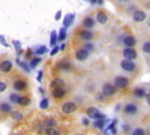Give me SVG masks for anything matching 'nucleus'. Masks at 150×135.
<instances>
[{
    "mask_svg": "<svg viewBox=\"0 0 150 135\" xmlns=\"http://www.w3.org/2000/svg\"><path fill=\"white\" fill-rule=\"evenodd\" d=\"M87 115L92 119H105V115L102 114L97 108L95 107H90L87 109Z\"/></svg>",
    "mask_w": 150,
    "mask_h": 135,
    "instance_id": "obj_1",
    "label": "nucleus"
},
{
    "mask_svg": "<svg viewBox=\"0 0 150 135\" xmlns=\"http://www.w3.org/2000/svg\"><path fill=\"white\" fill-rule=\"evenodd\" d=\"M128 84H129L128 79L123 76H118L114 79V86L116 88H125L128 86Z\"/></svg>",
    "mask_w": 150,
    "mask_h": 135,
    "instance_id": "obj_2",
    "label": "nucleus"
},
{
    "mask_svg": "<svg viewBox=\"0 0 150 135\" xmlns=\"http://www.w3.org/2000/svg\"><path fill=\"white\" fill-rule=\"evenodd\" d=\"M123 56H124L125 59L127 60H132L135 59L137 57V53L135 51L134 49H132V48H125L124 50H123Z\"/></svg>",
    "mask_w": 150,
    "mask_h": 135,
    "instance_id": "obj_3",
    "label": "nucleus"
},
{
    "mask_svg": "<svg viewBox=\"0 0 150 135\" xmlns=\"http://www.w3.org/2000/svg\"><path fill=\"white\" fill-rule=\"evenodd\" d=\"M121 67L123 70H125V71H133L135 69V64L131 60L124 59L121 61Z\"/></svg>",
    "mask_w": 150,
    "mask_h": 135,
    "instance_id": "obj_4",
    "label": "nucleus"
},
{
    "mask_svg": "<svg viewBox=\"0 0 150 135\" xmlns=\"http://www.w3.org/2000/svg\"><path fill=\"white\" fill-rule=\"evenodd\" d=\"M116 92V87L112 84H105L102 88V93L105 96H111Z\"/></svg>",
    "mask_w": 150,
    "mask_h": 135,
    "instance_id": "obj_5",
    "label": "nucleus"
},
{
    "mask_svg": "<svg viewBox=\"0 0 150 135\" xmlns=\"http://www.w3.org/2000/svg\"><path fill=\"white\" fill-rule=\"evenodd\" d=\"M76 110V105L73 102H66L64 103L62 106V111L66 114H70V113H73Z\"/></svg>",
    "mask_w": 150,
    "mask_h": 135,
    "instance_id": "obj_6",
    "label": "nucleus"
},
{
    "mask_svg": "<svg viewBox=\"0 0 150 135\" xmlns=\"http://www.w3.org/2000/svg\"><path fill=\"white\" fill-rule=\"evenodd\" d=\"M132 17H133V20L136 21V22H142V21H144L145 19H146V14L142 10H135Z\"/></svg>",
    "mask_w": 150,
    "mask_h": 135,
    "instance_id": "obj_7",
    "label": "nucleus"
},
{
    "mask_svg": "<svg viewBox=\"0 0 150 135\" xmlns=\"http://www.w3.org/2000/svg\"><path fill=\"white\" fill-rule=\"evenodd\" d=\"M74 18H75V14L74 13H69L67 15H65V17L63 19V26L64 28H67L73 23L74 21Z\"/></svg>",
    "mask_w": 150,
    "mask_h": 135,
    "instance_id": "obj_8",
    "label": "nucleus"
},
{
    "mask_svg": "<svg viewBox=\"0 0 150 135\" xmlns=\"http://www.w3.org/2000/svg\"><path fill=\"white\" fill-rule=\"evenodd\" d=\"M64 85H65L64 80H62V79H60V78H54L51 81V83H50V86H51V88H53V89L62 88Z\"/></svg>",
    "mask_w": 150,
    "mask_h": 135,
    "instance_id": "obj_9",
    "label": "nucleus"
},
{
    "mask_svg": "<svg viewBox=\"0 0 150 135\" xmlns=\"http://www.w3.org/2000/svg\"><path fill=\"white\" fill-rule=\"evenodd\" d=\"M88 54L89 52L87 51L85 49H79L78 51L76 52V59L80 60V61H83V60H85L87 57H88Z\"/></svg>",
    "mask_w": 150,
    "mask_h": 135,
    "instance_id": "obj_10",
    "label": "nucleus"
},
{
    "mask_svg": "<svg viewBox=\"0 0 150 135\" xmlns=\"http://www.w3.org/2000/svg\"><path fill=\"white\" fill-rule=\"evenodd\" d=\"M13 87L15 90L22 91L27 87V84H26L25 81H23V80H16L13 84Z\"/></svg>",
    "mask_w": 150,
    "mask_h": 135,
    "instance_id": "obj_11",
    "label": "nucleus"
},
{
    "mask_svg": "<svg viewBox=\"0 0 150 135\" xmlns=\"http://www.w3.org/2000/svg\"><path fill=\"white\" fill-rule=\"evenodd\" d=\"M123 42L126 45L128 48H131L136 44V39H135L133 36H126V37L123 39Z\"/></svg>",
    "mask_w": 150,
    "mask_h": 135,
    "instance_id": "obj_12",
    "label": "nucleus"
},
{
    "mask_svg": "<svg viewBox=\"0 0 150 135\" xmlns=\"http://www.w3.org/2000/svg\"><path fill=\"white\" fill-rule=\"evenodd\" d=\"M11 68H12V63L10 61H8V60H5V61H3L0 64V70L2 72H9L11 70Z\"/></svg>",
    "mask_w": 150,
    "mask_h": 135,
    "instance_id": "obj_13",
    "label": "nucleus"
},
{
    "mask_svg": "<svg viewBox=\"0 0 150 135\" xmlns=\"http://www.w3.org/2000/svg\"><path fill=\"white\" fill-rule=\"evenodd\" d=\"M52 95L55 98H62L65 95V90L63 88H55L52 90Z\"/></svg>",
    "mask_w": 150,
    "mask_h": 135,
    "instance_id": "obj_14",
    "label": "nucleus"
},
{
    "mask_svg": "<svg viewBox=\"0 0 150 135\" xmlns=\"http://www.w3.org/2000/svg\"><path fill=\"white\" fill-rule=\"evenodd\" d=\"M124 111L126 112L127 114H135V113L137 112V107H136V105L130 103V104H127L125 106Z\"/></svg>",
    "mask_w": 150,
    "mask_h": 135,
    "instance_id": "obj_15",
    "label": "nucleus"
},
{
    "mask_svg": "<svg viewBox=\"0 0 150 135\" xmlns=\"http://www.w3.org/2000/svg\"><path fill=\"white\" fill-rule=\"evenodd\" d=\"M80 37L83 40H87V41H88V40L92 39L93 34H92V32L89 30H82L80 32Z\"/></svg>",
    "mask_w": 150,
    "mask_h": 135,
    "instance_id": "obj_16",
    "label": "nucleus"
},
{
    "mask_svg": "<svg viewBox=\"0 0 150 135\" xmlns=\"http://www.w3.org/2000/svg\"><path fill=\"white\" fill-rule=\"evenodd\" d=\"M107 15H106L105 13H103V12H99L97 14V16H96V20H97L98 23L100 24H105L107 22Z\"/></svg>",
    "mask_w": 150,
    "mask_h": 135,
    "instance_id": "obj_17",
    "label": "nucleus"
},
{
    "mask_svg": "<svg viewBox=\"0 0 150 135\" xmlns=\"http://www.w3.org/2000/svg\"><path fill=\"white\" fill-rule=\"evenodd\" d=\"M43 125H44L45 128L49 129V128H52V127H54L55 125H56V121H55L53 118H48V119L44 120V123H43Z\"/></svg>",
    "mask_w": 150,
    "mask_h": 135,
    "instance_id": "obj_18",
    "label": "nucleus"
},
{
    "mask_svg": "<svg viewBox=\"0 0 150 135\" xmlns=\"http://www.w3.org/2000/svg\"><path fill=\"white\" fill-rule=\"evenodd\" d=\"M57 41H58V35H57L56 31L53 30L51 32V34H50V45H51V46H55Z\"/></svg>",
    "mask_w": 150,
    "mask_h": 135,
    "instance_id": "obj_19",
    "label": "nucleus"
},
{
    "mask_svg": "<svg viewBox=\"0 0 150 135\" xmlns=\"http://www.w3.org/2000/svg\"><path fill=\"white\" fill-rule=\"evenodd\" d=\"M83 24L86 28H92L94 26V24H95V22H94V20L91 17H86L84 19Z\"/></svg>",
    "mask_w": 150,
    "mask_h": 135,
    "instance_id": "obj_20",
    "label": "nucleus"
},
{
    "mask_svg": "<svg viewBox=\"0 0 150 135\" xmlns=\"http://www.w3.org/2000/svg\"><path fill=\"white\" fill-rule=\"evenodd\" d=\"M30 103H31V100L29 99L28 97H26V96L20 97V99L18 101V104L21 106H28V105H30Z\"/></svg>",
    "mask_w": 150,
    "mask_h": 135,
    "instance_id": "obj_21",
    "label": "nucleus"
},
{
    "mask_svg": "<svg viewBox=\"0 0 150 135\" xmlns=\"http://www.w3.org/2000/svg\"><path fill=\"white\" fill-rule=\"evenodd\" d=\"M0 110L4 113H8L12 110V107L8 103H1V104H0Z\"/></svg>",
    "mask_w": 150,
    "mask_h": 135,
    "instance_id": "obj_22",
    "label": "nucleus"
},
{
    "mask_svg": "<svg viewBox=\"0 0 150 135\" xmlns=\"http://www.w3.org/2000/svg\"><path fill=\"white\" fill-rule=\"evenodd\" d=\"M16 63H17L19 66H20L21 68H22L25 72H27V73H29V72H30V67H28V65L26 64L25 62L20 61V60H19V58H17V59H16Z\"/></svg>",
    "mask_w": 150,
    "mask_h": 135,
    "instance_id": "obj_23",
    "label": "nucleus"
},
{
    "mask_svg": "<svg viewBox=\"0 0 150 135\" xmlns=\"http://www.w3.org/2000/svg\"><path fill=\"white\" fill-rule=\"evenodd\" d=\"M134 95L136 96V97H138V98H142V97H144V96L146 95V92H145V90H144V89H142V88H136L134 90Z\"/></svg>",
    "mask_w": 150,
    "mask_h": 135,
    "instance_id": "obj_24",
    "label": "nucleus"
},
{
    "mask_svg": "<svg viewBox=\"0 0 150 135\" xmlns=\"http://www.w3.org/2000/svg\"><path fill=\"white\" fill-rule=\"evenodd\" d=\"M47 52V47L44 46V45H41L37 48V49L34 51V54H37V55H43Z\"/></svg>",
    "mask_w": 150,
    "mask_h": 135,
    "instance_id": "obj_25",
    "label": "nucleus"
},
{
    "mask_svg": "<svg viewBox=\"0 0 150 135\" xmlns=\"http://www.w3.org/2000/svg\"><path fill=\"white\" fill-rule=\"evenodd\" d=\"M66 38V28L62 27L59 31V35H58V41H63Z\"/></svg>",
    "mask_w": 150,
    "mask_h": 135,
    "instance_id": "obj_26",
    "label": "nucleus"
},
{
    "mask_svg": "<svg viewBox=\"0 0 150 135\" xmlns=\"http://www.w3.org/2000/svg\"><path fill=\"white\" fill-rule=\"evenodd\" d=\"M11 117L13 118L14 120L19 121V120H21L23 118V115H22V113L19 111H13V112H11Z\"/></svg>",
    "mask_w": 150,
    "mask_h": 135,
    "instance_id": "obj_27",
    "label": "nucleus"
},
{
    "mask_svg": "<svg viewBox=\"0 0 150 135\" xmlns=\"http://www.w3.org/2000/svg\"><path fill=\"white\" fill-rule=\"evenodd\" d=\"M104 125H105V120L104 119H97L94 122V126L99 129H102L104 127Z\"/></svg>",
    "mask_w": 150,
    "mask_h": 135,
    "instance_id": "obj_28",
    "label": "nucleus"
},
{
    "mask_svg": "<svg viewBox=\"0 0 150 135\" xmlns=\"http://www.w3.org/2000/svg\"><path fill=\"white\" fill-rule=\"evenodd\" d=\"M70 67H71V64L68 61H63L59 63V68L62 69V70H69Z\"/></svg>",
    "mask_w": 150,
    "mask_h": 135,
    "instance_id": "obj_29",
    "label": "nucleus"
},
{
    "mask_svg": "<svg viewBox=\"0 0 150 135\" xmlns=\"http://www.w3.org/2000/svg\"><path fill=\"white\" fill-rule=\"evenodd\" d=\"M12 43H13V46L16 51L18 52V54H21V52H22V50H21V42L18 41V40H13Z\"/></svg>",
    "mask_w": 150,
    "mask_h": 135,
    "instance_id": "obj_30",
    "label": "nucleus"
},
{
    "mask_svg": "<svg viewBox=\"0 0 150 135\" xmlns=\"http://www.w3.org/2000/svg\"><path fill=\"white\" fill-rule=\"evenodd\" d=\"M48 106H49V101H48L47 98H43L39 103V107L41 109H47Z\"/></svg>",
    "mask_w": 150,
    "mask_h": 135,
    "instance_id": "obj_31",
    "label": "nucleus"
},
{
    "mask_svg": "<svg viewBox=\"0 0 150 135\" xmlns=\"http://www.w3.org/2000/svg\"><path fill=\"white\" fill-rule=\"evenodd\" d=\"M40 61H41V58H38V57H36V58H32L30 61V68L34 69L35 67L40 63Z\"/></svg>",
    "mask_w": 150,
    "mask_h": 135,
    "instance_id": "obj_32",
    "label": "nucleus"
},
{
    "mask_svg": "<svg viewBox=\"0 0 150 135\" xmlns=\"http://www.w3.org/2000/svg\"><path fill=\"white\" fill-rule=\"evenodd\" d=\"M46 133L47 135H60V132L58 131L56 128H49L46 130Z\"/></svg>",
    "mask_w": 150,
    "mask_h": 135,
    "instance_id": "obj_33",
    "label": "nucleus"
},
{
    "mask_svg": "<svg viewBox=\"0 0 150 135\" xmlns=\"http://www.w3.org/2000/svg\"><path fill=\"white\" fill-rule=\"evenodd\" d=\"M10 101L11 102H13V103H18V101L19 99H20V96L17 95V94H11L10 95Z\"/></svg>",
    "mask_w": 150,
    "mask_h": 135,
    "instance_id": "obj_34",
    "label": "nucleus"
},
{
    "mask_svg": "<svg viewBox=\"0 0 150 135\" xmlns=\"http://www.w3.org/2000/svg\"><path fill=\"white\" fill-rule=\"evenodd\" d=\"M142 49L145 53H150V41L148 42H145L142 46Z\"/></svg>",
    "mask_w": 150,
    "mask_h": 135,
    "instance_id": "obj_35",
    "label": "nucleus"
},
{
    "mask_svg": "<svg viewBox=\"0 0 150 135\" xmlns=\"http://www.w3.org/2000/svg\"><path fill=\"white\" fill-rule=\"evenodd\" d=\"M144 134H145V132L142 128H136L132 133V135H144Z\"/></svg>",
    "mask_w": 150,
    "mask_h": 135,
    "instance_id": "obj_36",
    "label": "nucleus"
},
{
    "mask_svg": "<svg viewBox=\"0 0 150 135\" xmlns=\"http://www.w3.org/2000/svg\"><path fill=\"white\" fill-rule=\"evenodd\" d=\"M0 44H2L3 46H5V47H9V44L6 42L5 37H4L3 35H0Z\"/></svg>",
    "mask_w": 150,
    "mask_h": 135,
    "instance_id": "obj_37",
    "label": "nucleus"
},
{
    "mask_svg": "<svg viewBox=\"0 0 150 135\" xmlns=\"http://www.w3.org/2000/svg\"><path fill=\"white\" fill-rule=\"evenodd\" d=\"M94 48V45L92 44V43H86L85 45H84V49L87 50V51H91V50H93Z\"/></svg>",
    "mask_w": 150,
    "mask_h": 135,
    "instance_id": "obj_38",
    "label": "nucleus"
},
{
    "mask_svg": "<svg viewBox=\"0 0 150 135\" xmlns=\"http://www.w3.org/2000/svg\"><path fill=\"white\" fill-rule=\"evenodd\" d=\"M58 51H59V47L54 46V48H53V49L51 50V52H50V55H51V56H54L55 54H57Z\"/></svg>",
    "mask_w": 150,
    "mask_h": 135,
    "instance_id": "obj_39",
    "label": "nucleus"
},
{
    "mask_svg": "<svg viewBox=\"0 0 150 135\" xmlns=\"http://www.w3.org/2000/svg\"><path fill=\"white\" fill-rule=\"evenodd\" d=\"M6 89V84L4 82H1L0 81V92H3V91H5Z\"/></svg>",
    "mask_w": 150,
    "mask_h": 135,
    "instance_id": "obj_40",
    "label": "nucleus"
},
{
    "mask_svg": "<svg viewBox=\"0 0 150 135\" xmlns=\"http://www.w3.org/2000/svg\"><path fill=\"white\" fill-rule=\"evenodd\" d=\"M61 15H62L61 10H58V11H57V13L55 14V20H56V21L59 20V19L61 18Z\"/></svg>",
    "mask_w": 150,
    "mask_h": 135,
    "instance_id": "obj_41",
    "label": "nucleus"
},
{
    "mask_svg": "<svg viewBox=\"0 0 150 135\" xmlns=\"http://www.w3.org/2000/svg\"><path fill=\"white\" fill-rule=\"evenodd\" d=\"M42 76H43V72L42 71H38V75H37V81L38 82H41V79H42Z\"/></svg>",
    "mask_w": 150,
    "mask_h": 135,
    "instance_id": "obj_42",
    "label": "nucleus"
},
{
    "mask_svg": "<svg viewBox=\"0 0 150 135\" xmlns=\"http://www.w3.org/2000/svg\"><path fill=\"white\" fill-rule=\"evenodd\" d=\"M104 97H105V95H104L103 93L102 94H98V95H97V99L98 100H103Z\"/></svg>",
    "mask_w": 150,
    "mask_h": 135,
    "instance_id": "obj_43",
    "label": "nucleus"
},
{
    "mask_svg": "<svg viewBox=\"0 0 150 135\" xmlns=\"http://www.w3.org/2000/svg\"><path fill=\"white\" fill-rule=\"evenodd\" d=\"M145 97H146V102L150 105V93L146 94V95H145Z\"/></svg>",
    "mask_w": 150,
    "mask_h": 135,
    "instance_id": "obj_44",
    "label": "nucleus"
},
{
    "mask_svg": "<svg viewBox=\"0 0 150 135\" xmlns=\"http://www.w3.org/2000/svg\"><path fill=\"white\" fill-rule=\"evenodd\" d=\"M82 120H83L82 122H83V124H84V125H86V126H87V125H89V120L87 119V118H83Z\"/></svg>",
    "mask_w": 150,
    "mask_h": 135,
    "instance_id": "obj_45",
    "label": "nucleus"
},
{
    "mask_svg": "<svg viewBox=\"0 0 150 135\" xmlns=\"http://www.w3.org/2000/svg\"><path fill=\"white\" fill-rule=\"evenodd\" d=\"M31 53H32V51H31V49H30V48H28V51H27V54H26V57H27V58H29V57H30Z\"/></svg>",
    "mask_w": 150,
    "mask_h": 135,
    "instance_id": "obj_46",
    "label": "nucleus"
},
{
    "mask_svg": "<svg viewBox=\"0 0 150 135\" xmlns=\"http://www.w3.org/2000/svg\"><path fill=\"white\" fill-rule=\"evenodd\" d=\"M65 49V44H62L61 46H60V48H59V50H61V51H63V50Z\"/></svg>",
    "mask_w": 150,
    "mask_h": 135,
    "instance_id": "obj_47",
    "label": "nucleus"
},
{
    "mask_svg": "<svg viewBox=\"0 0 150 135\" xmlns=\"http://www.w3.org/2000/svg\"><path fill=\"white\" fill-rule=\"evenodd\" d=\"M96 3H98V4H103V0H96Z\"/></svg>",
    "mask_w": 150,
    "mask_h": 135,
    "instance_id": "obj_48",
    "label": "nucleus"
},
{
    "mask_svg": "<svg viewBox=\"0 0 150 135\" xmlns=\"http://www.w3.org/2000/svg\"><path fill=\"white\" fill-rule=\"evenodd\" d=\"M90 1H91V3H92V4L96 3V0H90Z\"/></svg>",
    "mask_w": 150,
    "mask_h": 135,
    "instance_id": "obj_49",
    "label": "nucleus"
},
{
    "mask_svg": "<svg viewBox=\"0 0 150 135\" xmlns=\"http://www.w3.org/2000/svg\"><path fill=\"white\" fill-rule=\"evenodd\" d=\"M122 1H123V2H129L130 0H122Z\"/></svg>",
    "mask_w": 150,
    "mask_h": 135,
    "instance_id": "obj_50",
    "label": "nucleus"
}]
</instances>
